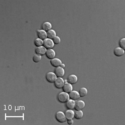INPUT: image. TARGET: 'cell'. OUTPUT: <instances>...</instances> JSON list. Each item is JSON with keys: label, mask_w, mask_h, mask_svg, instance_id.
<instances>
[{"label": "cell", "mask_w": 125, "mask_h": 125, "mask_svg": "<svg viewBox=\"0 0 125 125\" xmlns=\"http://www.w3.org/2000/svg\"><path fill=\"white\" fill-rule=\"evenodd\" d=\"M70 100V97L68 94L66 92H62L58 94V100L61 103H66Z\"/></svg>", "instance_id": "6da1fadb"}, {"label": "cell", "mask_w": 125, "mask_h": 125, "mask_svg": "<svg viewBox=\"0 0 125 125\" xmlns=\"http://www.w3.org/2000/svg\"><path fill=\"white\" fill-rule=\"evenodd\" d=\"M56 119L60 123L64 122L66 121L65 115L62 111H58L56 114Z\"/></svg>", "instance_id": "7a4b0ae2"}, {"label": "cell", "mask_w": 125, "mask_h": 125, "mask_svg": "<svg viewBox=\"0 0 125 125\" xmlns=\"http://www.w3.org/2000/svg\"><path fill=\"white\" fill-rule=\"evenodd\" d=\"M43 46L47 50L52 49L54 47V43L52 40L46 39L43 42Z\"/></svg>", "instance_id": "3957f363"}, {"label": "cell", "mask_w": 125, "mask_h": 125, "mask_svg": "<svg viewBox=\"0 0 125 125\" xmlns=\"http://www.w3.org/2000/svg\"><path fill=\"white\" fill-rule=\"evenodd\" d=\"M46 78L48 82H50V83H53L55 81L56 78H57V76H56L54 72H50L46 74Z\"/></svg>", "instance_id": "277c9868"}, {"label": "cell", "mask_w": 125, "mask_h": 125, "mask_svg": "<svg viewBox=\"0 0 125 125\" xmlns=\"http://www.w3.org/2000/svg\"><path fill=\"white\" fill-rule=\"evenodd\" d=\"M54 83H55V86L56 88L60 89V88L63 87L64 85V80L62 79V77H58L56 78L55 81L54 82Z\"/></svg>", "instance_id": "5b68a950"}, {"label": "cell", "mask_w": 125, "mask_h": 125, "mask_svg": "<svg viewBox=\"0 0 125 125\" xmlns=\"http://www.w3.org/2000/svg\"><path fill=\"white\" fill-rule=\"evenodd\" d=\"M85 107V103L82 100H79L76 102L74 108L76 111H81L83 110Z\"/></svg>", "instance_id": "8992f818"}, {"label": "cell", "mask_w": 125, "mask_h": 125, "mask_svg": "<svg viewBox=\"0 0 125 125\" xmlns=\"http://www.w3.org/2000/svg\"><path fill=\"white\" fill-rule=\"evenodd\" d=\"M55 73L57 77H62L64 74V70L61 67H56L55 70Z\"/></svg>", "instance_id": "52a82bcc"}, {"label": "cell", "mask_w": 125, "mask_h": 125, "mask_svg": "<svg viewBox=\"0 0 125 125\" xmlns=\"http://www.w3.org/2000/svg\"><path fill=\"white\" fill-rule=\"evenodd\" d=\"M46 51H47V49L44 47L43 46H40V47H37L35 50L36 53L40 56H43L44 55H46Z\"/></svg>", "instance_id": "ba28073f"}, {"label": "cell", "mask_w": 125, "mask_h": 125, "mask_svg": "<svg viewBox=\"0 0 125 125\" xmlns=\"http://www.w3.org/2000/svg\"><path fill=\"white\" fill-rule=\"evenodd\" d=\"M50 63H51L52 66H53L54 67L56 68L60 67V66H61V64H62V61L60 59H58V58H54L53 59L51 60Z\"/></svg>", "instance_id": "9c48e42d"}, {"label": "cell", "mask_w": 125, "mask_h": 125, "mask_svg": "<svg viewBox=\"0 0 125 125\" xmlns=\"http://www.w3.org/2000/svg\"><path fill=\"white\" fill-rule=\"evenodd\" d=\"M68 94H69L70 99L73 100L74 101L76 100H78V98L80 97L79 93H78V92L76 91H72L71 92Z\"/></svg>", "instance_id": "30bf717a"}, {"label": "cell", "mask_w": 125, "mask_h": 125, "mask_svg": "<svg viewBox=\"0 0 125 125\" xmlns=\"http://www.w3.org/2000/svg\"><path fill=\"white\" fill-rule=\"evenodd\" d=\"M62 88H63V91L67 94H69L70 92H71L72 90H73L72 84L69 83L68 82H66V83L64 84Z\"/></svg>", "instance_id": "8fae6325"}, {"label": "cell", "mask_w": 125, "mask_h": 125, "mask_svg": "<svg viewBox=\"0 0 125 125\" xmlns=\"http://www.w3.org/2000/svg\"><path fill=\"white\" fill-rule=\"evenodd\" d=\"M78 78L77 77L76 75H74V74H71V75H70L67 78V82L71 84H75L76 82H77Z\"/></svg>", "instance_id": "7c38bea8"}, {"label": "cell", "mask_w": 125, "mask_h": 125, "mask_svg": "<svg viewBox=\"0 0 125 125\" xmlns=\"http://www.w3.org/2000/svg\"><path fill=\"white\" fill-rule=\"evenodd\" d=\"M37 35H38V37H39V39H40L42 40H43V41H44V40H46V39H47V32H45V31H43V30H38Z\"/></svg>", "instance_id": "4fadbf2b"}, {"label": "cell", "mask_w": 125, "mask_h": 125, "mask_svg": "<svg viewBox=\"0 0 125 125\" xmlns=\"http://www.w3.org/2000/svg\"><path fill=\"white\" fill-rule=\"evenodd\" d=\"M46 56L48 59L50 60L53 59V58H55L56 56L55 52L54 51V50L52 49L47 50V51L46 52Z\"/></svg>", "instance_id": "5bb4252c"}, {"label": "cell", "mask_w": 125, "mask_h": 125, "mask_svg": "<svg viewBox=\"0 0 125 125\" xmlns=\"http://www.w3.org/2000/svg\"><path fill=\"white\" fill-rule=\"evenodd\" d=\"M64 115H65L66 120H72L74 118V112L72 111V110H68L66 111Z\"/></svg>", "instance_id": "9a60e30c"}, {"label": "cell", "mask_w": 125, "mask_h": 125, "mask_svg": "<svg viewBox=\"0 0 125 125\" xmlns=\"http://www.w3.org/2000/svg\"><path fill=\"white\" fill-rule=\"evenodd\" d=\"M125 51L121 47H117L114 50V54L115 55L117 56V57H120L124 55Z\"/></svg>", "instance_id": "2e32d148"}, {"label": "cell", "mask_w": 125, "mask_h": 125, "mask_svg": "<svg viewBox=\"0 0 125 125\" xmlns=\"http://www.w3.org/2000/svg\"><path fill=\"white\" fill-rule=\"evenodd\" d=\"M42 30L45 32H48L50 30H51L52 29V25L51 23L48 22H44L42 25Z\"/></svg>", "instance_id": "e0dca14e"}, {"label": "cell", "mask_w": 125, "mask_h": 125, "mask_svg": "<svg viewBox=\"0 0 125 125\" xmlns=\"http://www.w3.org/2000/svg\"><path fill=\"white\" fill-rule=\"evenodd\" d=\"M76 102L74 101V100L70 99L66 102V107L67 108H68L69 110H73L74 108V106H75Z\"/></svg>", "instance_id": "ac0fdd59"}, {"label": "cell", "mask_w": 125, "mask_h": 125, "mask_svg": "<svg viewBox=\"0 0 125 125\" xmlns=\"http://www.w3.org/2000/svg\"><path fill=\"white\" fill-rule=\"evenodd\" d=\"M56 36V32L54 31V30H50V31H48V32H47V39L53 40Z\"/></svg>", "instance_id": "d6986e66"}, {"label": "cell", "mask_w": 125, "mask_h": 125, "mask_svg": "<svg viewBox=\"0 0 125 125\" xmlns=\"http://www.w3.org/2000/svg\"><path fill=\"white\" fill-rule=\"evenodd\" d=\"M83 112H82L81 110L76 111L74 112V117L76 119H77V120H80V119L83 117Z\"/></svg>", "instance_id": "ffe728a7"}, {"label": "cell", "mask_w": 125, "mask_h": 125, "mask_svg": "<svg viewBox=\"0 0 125 125\" xmlns=\"http://www.w3.org/2000/svg\"><path fill=\"white\" fill-rule=\"evenodd\" d=\"M87 90L86 89V88L84 87H82V88H81L80 90L79 91V92H78V93H79L80 94V96L81 97H83L87 95Z\"/></svg>", "instance_id": "44dd1931"}, {"label": "cell", "mask_w": 125, "mask_h": 125, "mask_svg": "<svg viewBox=\"0 0 125 125\" xmlns=\"http://www.w3.org/2000/svg\"><path fill=\"white\" fill-rule=\"evenodd\" d=\"M43 40H41L39 38H38V39H36L35 40V45L36 46V47H40V46H43Z\"/></svg>", "instance_id": "7402d4cb"}, {"label": "cell", "mask_w": 125, "mask_h": 125, "mask_svg": "<svg viewBox=\"0 0 125 125\" xmlns=\"http://www.w3.org/2000/svg\"><path fill=\"white\" fill-rule=\"evenodd\" d=\"M32 59H33V61L34 62H35V63H37V62H39L41 61V56L37 55V54H35V55L33 56Z\"/></svg>", "instance_id": "603a6c76"}, {"label": "cell", "mask_w": 125, "mask_h": 125, "mask_svg": "<svg viewBox=\"0 0 125 125\" xmlns=\"http://www.w3.org/2000/svg\"><path fill=\"white\" fill-rule=\"evenodd\" d=\"M120 47L122 48L123 50L125 49V39H122L120 41V43H119Z\"/></svg>", "instance_id": "cb8c5ba5"}, {"label": "cell", "mask_w": 125, "mask_h": 125, "mask_svg": "<svg viewBox=\"0 0 125 125\" xmlns=\"http://www.w3.org/2000/svg\"><path fill=\"white\" fill-rule=\"evenodd\" d=\"M52 41H53V43L55 44V45H58V44L60 43V42H61V39H60V38L59 37H58V36H56V37L52 40Z\"/></svg>", "instance_id": "d4e9b609"}, {"label": "cell", "mask_w": 125, "mask_h": 125, "mask_svg": "<svg viewBox=\"0 0 125 125\" xmlns=\"http://www.w3.org/2000/svg\"><path fill=\"white\" fill-rule=\"evenodd\" d=\"M67 124L70 125H71L73 124V121L72 120H67Z\"/></svg>", "instance_id": "484cf974"}, {"label": "cell", "mask_w": 125, "mask_h": 125, "mask_svg": "<svg viewBox=\"0 0 125 125\" xmlns=\"http://www.w3.org/2000/svg\"><path fill=\"white\" fill-rule=\"evenodd\" d=\"M60 67H62V68H64V67H65V64L62 63V64H61V66H60Z\"/></svg>", "instance_id": "4316f807"}]
</instances>
